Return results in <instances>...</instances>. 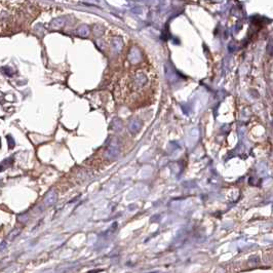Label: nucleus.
Listing matches in <instances>:
<instances>
[{
  "instance_id": "f257e3e1",
  "label": "nucleus",
  "mask_w": 273,
  "mask_h": 273,
  "mask_svg": "<svg viewBox=\"0 0 273 273\" xmlns=\"http://www.w3.org/2000/svg\"><path fill=\"white\" fill-rule=\"evenodd\" d=\"M25 2L0 1V34L12 32L22 19Z\"/></svg>"
},
{
  "instance_id": "f03ea898",
  "label": "nucleus",
  "mask_w": 273,
  "mask_h": 273,
  "mask_svg": "<svg viewBox=\"0 0 273 273\" xmlns=\"http://www.w3.org/2000/svg\"><path fill=\"white\" fill-rule=\"evenodd\" d=\"M21 233V229L20 228H14L12 231H10V234L7 235V240L8 241H12V240H14V238L17 237L19 234Z\"/></svg>"
},
{
  "instance_id": "7ed1b4c3",
  "label": "nucleus",
  "mask_w": 273,
  "mask_h": 273,
  "mask_svg": "<svg viewBox=\"0 0 273 273\" xmlns=\"http://www.w3.org/2000/svg\"><path fill=\"white\" fill-rule=\"evenodd\" d=\"M1 71L3 72V74L6 76H8V77H12V75H14V70H12V67H8V66H4L1 68Z\"/></svg>"
},
{
  "instance_id": "20e7f679",
  "label": "nucleus",
  "mask_w": 273,
  "mask_h": 273,
  "mask_svg": "<svg viewBox=\"0 0 273 273\" xmlns=\"http://www.w3.org/2000/svg\"><path fill=\"white\" fill-rule=\"evenodd\" d=\"M6 139H7V144H8V148L10 149H14V145H16V142H14V138H12L10 134H7L6 136Z\"/></svg>"
},
{
  "instance_id": "39448f33",
  "label": "nucleus",
  "mask_w": 273,
  "mask_h": 273,
  "mask_svg": "<svg viewBox=\"0 0 273 273\" xmlns=\"http://www.w3.org/2000/svg\"><path fill=\"white\" fill-rule=\"evenodd\" d=\"M54 200H56V196L52 195V194H48V195L46 196V198H45V203L50 205L52 203L54 202Z\"/></svg>"
},
{
  "instance_id": "423d86ee",
  "label": "nucleus",
  "mask_w": 273,
  "mask_h": 273,
  "mask_svg": "<svg viewBox=\"0 0 273 273\" xmlns=\"http://www.w3.org/2000/svg\"><path fill=\"white\" fill-rule=\"evenodd\" d=\"M62 24H63L62 19H57V20H54V21H52V28H60V27L62 26Z\"/></svg>"
},
{
  "instance_id": "0eeeda50",
  "label": "nucleus",
  "mask_w": 273,
  "mask_h": 273,
  "mask_svg": "<svg viewBox=\"0 0 273 273\" xmlns=\"http://www.w3.org/2000/svg\"><path fill=\"white\" fill-rule=\"evenodd\" d=\"M3 170H4V166H3V165H0V172H3Z\"/></svg>"
},
{
  "instance_id": "6e6552de",
  "label": "nucleus",
  "mask_w": 273,
  "mask_h": 273,
  "mask_svg": "<svg viewBox=\"0 0 273 273\" xmlns=\"http://www.w3.org/2000/svg\"><path fill=\"white\" fill-rule=\"evenodd\" d=\"M0 147H1V142H0Z\"/></svg>"
},
{
  "instance_id": "1a4fd4ad",
  "label": "nucleus",
  "mask_w": 273,
  "mask_h": 273,
  "mask_svg": "<svg viewBox=\"0 0 273 273\" xmlns=\"http://www.w3.org/2000/svg\"><path fill=\"white\" fill-rule=\"evenodd\" d=\"M0 183H1V179H0Z\"/></svg>"
}]
</instances>
